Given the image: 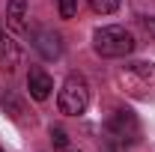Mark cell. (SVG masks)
<instances>
[{
    "label": "cell",
    "instance_id": "cell-1",
    "mask_svg": "<svg viewBox=\"0 0 155 152\" xmlns=\"http://www.w3.org/2000/svg\"><path fill=\"white\" fill-rule=\"evenodd\" d=\"M140 137V122L128 107H116L114 114L104 119V128H101V140L107 152H125L131 149Z\"/></svg>",
    "mask_w": 155,
    "mask_h": 152
},
{
    "label": "cell",
    "instance_id": "cell-2",
    "mask_svg": "<svg viewBox=\"0 0 155 152\" xmlns=\"http://www.w3.org/2000/svg\"><path fill=\"white\" fill-rule=\"evenodd\" d=\"M134 36L125 30V27H98L96 33H93V48H96L98 57H128L131 51H134Z\"/></svg>",
    "mask_w": 155,
    "mask_h": 152
},
{
    "label": "cell",
    "instance_id": "cell-3",
    "mask_svg": "<svg viewBox=\"0 0 155 152\" xmlns=\"http://www.w3.org/2000/svg\"><path fill=\"white\" fill-rule=\"evenodd\" d=\"M57 107H60V114H66V116H81L90 107V84H87L84 75L72 72L63 81V87L57 93Z\"/></svg>",
    "mask_w": 155,
    "mask_h": 152
},
{
    "label": "cell",
    "instance_id": "cell-4",
    "mask_svg": "<svg viewBox=\"0 0 155 152\" xmlns=\"http://www.w3.org/2000/svg\"><path fill=\"white\" fill-rule=\"evenodd\" d=\"M30 42L45 60H60L63 57V36L51 27H33L30 30Z\"/></svg>",
    "mask_w": 155,
    "mask_h": 152
},
{
    "label": "cell",
    "instance_id": "cell-5",
    "mask_svg": "<svg viewBox=\"0 0 155 152\" xmlns=\"http://www.w3.org/2000/svg\"><path fill=\"white\" fill-rule=\"evenodd\" d=\"M122 84H125V87H134L131 93L149 90L155 84V66L152 63H131L128 72H122Z\"/></svg>",
    "mask_w": 155,
    "mask_h": 152
},
{
    "label": "cell",
    "instance_id": "cell-6",
    "mask_svg": "<svg viewBox=\"0 0 155 152\" xmlns=\"http://www.w3.org/2000/svg\"><path fill=\"white\" fill-rule=\"evenodd\" d=\"M18 63H21L18 42L9 36L6 30H0V69H3V72H15Z\"/></svg>",
    "mask_w": 155,
    "mask_h": 152
},
{
    "label": "cell",
    "instance_id": "cell-7",
    "mask_svg": "<svg viewBox=\"0 0 155 152\" xmlns=\"http://www.w3.org/2000/svg\"><path fill=\"white\" fill-rule=\"evenodd\" d=\"M27 90H30V95L36 101H45L51 95V90H54V81H51L48 72H42V69H30L27 72Z\"/></svg>",
    "mask_w": 155,
    "mask_h": 152
},
{
    "label": "cell",
    "instance_id": "cell-8",
    "mask_svg": "<svg viewBox=\"0 0 155 152\" xmlns=\"http://www.w3.org/2000/svg\"><path fill=\"white\" fill-rule=\"evenodd\" d=\"M6 24L12 30H24L27 27V0H9L6 3Z\"/></svg>",
    "mask_w": 155,
    "mask_h": 152
},
{
    "label": "cell",
    "instance_id": "cell-9",
    "mask_svg": "<svg viewBox=\"0 0 155 152\" xmlns=\"http://www.w3.org/2000/svg\"><path fill=\"white\" fill-rule=\"evenodd\" d=\"M87 3H90V9L96 15H114L119 9V0H87Z\"/></svg>",
    "mask_w": 155,
    "mask_h": 152
},
{
    "label": "cell",
    "instance_id": "cell-10",
    "mask_svg": "<svg viewBox=\"0 0 155 152\" xmlns=\"http://www.w3.org/2000/svg\"><path fill=\"white\" fill-rule=\"evenodd\" d=\"M57 9H60V18H75L78 0H57Z\"/></svg>",
    "mask_w": 155,
    "mask_h": 152
},
{
    "label": "cell",
    "instance_id": "cell-11",
    "mask_svg": "<svg viewBox=\"0 0 155 152\" xmlns=\"http://www.w3.org/2000/svg\"><path fill=\"white\" fill-rule=\"evenodd\" d=\"M51 143H54V149H66L72 140H69V134L63 128H51Z\"/></svg>",
    "mask_w": 155,
    "mask_h": 152
},
{
    "label": "cell",
    "instance_id": "cell-12",
    "mask_svg": "<svg viewBox=\"0 0 155 152\" xmlns=\"http://www.w3.org/2000/svg\"><path fill=\"white\" fill-rule=\"evenodd\" d=\"M140 21V27H143V33L155 42V15H143V18H137Z\"/></svg>",
    "mask_w": 155,
    "mask_h": 152
},
{
    "label": "cell",
    "instance_id": "cell-13",
    "mask_svg": "<svg viewBox=\"0 0 155 152\" xmlns=\"http://www.w3.org/2000/svg\"><path fill=\"white\" fill-rule=\"evenodd\" d=\"M60 152H78L75 146H72V143H69V146H66V149H60Z\"/></svg>",
    "mask_w": 155,
    "mask_h": 152
}]
</instances>
